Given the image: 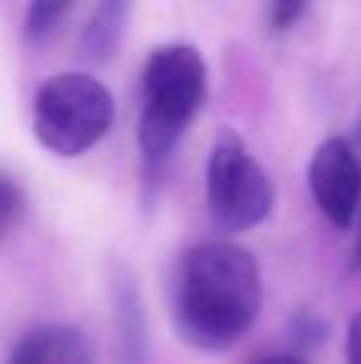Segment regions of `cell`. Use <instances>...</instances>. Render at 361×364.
<instances>
[{
  "label": "cell",
  "mask_w": 361,
  "mask_h": 364,
  "mask_svg": "<svg viewBox=\"0 0 361 364\" xmlns=\"http://www.w3.org/2000/svg\"><path fill=\"white\" fill-rule=\"evenodd\" d=\"M262 307L256 259L234 243H202L185 256L176 291V333L202 352L234 346Z\"/></svg>",
  "instance_id": "1"
},
{
  "label": "cell",
  "mask_w": 361,
  "mask_h": 364,
  "mask_svg": "<svg viewBox=\"0 0 361 364\" xmlns=\"http://www.w3.org/2000/svg\"><path fill=\"white\" fill-rule=\"evenodd\" d=\"M205 100V61L192 45H163L144 68V112L138 141L144 157L163 160Z\"/></svg>",
  "instance_id": "2"
},
{
  "label": "cell",
  "mask_w": 361,
  "mask_h": 364,
  "mask_svg": "<svg viewBox=\"0 0 361 364\" xmlns=\"http://www.w3.org/2000/svg\"><path fill=\"white\" fill-rule=\"evenodd\" d=\"M112 125V93L96 77L58 74L36 93L32 132L45 151L77 157Z\"/></svg>",
  "instance_id": "3"
},
{
  "label": "cell",
  "mask_w": 361,
  "mask_h": 364,
  "mask_svg": "<svg viewBox=\"0 0 361 364\" xmlns=\"http://www.w3.org/2000/svg\"><path fill=\"white\" fill-rule=\"evenodd\" d=\"M275 188L269 173L249 157L234 128H221L208 157V211L221 230L240 233L266 220Z\"/></svg>",
  "instance_id": "4"
},
{
  "label": "cell",
  "mask_w": 361,
  "mask_h": 364,
  "mask_svg": "<svg viewBox=\"0 0 361 364\" xmlns=\"http://www.w3.org/2000/svg\"><path fill=\"white\" fill-rule=\"evenodd\" d=\"M307 182L317 208L333 227H352L361 208V160L345 138H330L317 147L307 170Z\"/></svg>",
  "instance_id": "5"
},
{
  "label": "cell",
  "mask_w": 361,
  "mask_h": 364,
  "mask_svg": "<svg viewBox=\"0 0 361 364\" xmlns=\"http://www.w3.org/2000/svg\"><path fill=\"white\" fill-rule=\"evenodd\" d=\"M10 364H93V352L80 329L38 326L19 339Z\"/></svg>",
  "instance_id": "6"
},
{
  "label": "cell",
  "mask_w": 361,
  "mask_h": 364,
  "mask_svg": "<svg viewBox=\"0 0 361 364\" xmlns=\"http://www.w3.org/2000/svg\"><path fill=\"white\" fill-rule=\"evenodd\" d=\"M125 13L128 6L119 4V0H109V4H99L90 16L87 29H83L80 48L90 61H109L115 55L122 42V29H125Z\"/></svg>",
  "instance_id": "7"
},
{
  "label": "cell",
  "mask_w": 361,
  "mask_h": 364,
  "mask_svg": "<svg viewBox=\"0 0 361 364\" xmlns=\"http://www.w3.org/2000/svg\"><path fill=\"white\" fill-rule=\"evenodd\" d=\"M119 314H122V361L141 364V358H144V323H141V307L134 301V284H125L119 291Z\"/></svg>",
  "instance_id": "8"
},
{
  "label": "cell",
  "mask_w": 361,
  "mask_h": 364,
  "mask_svg": "<svg viewBox=\"0 0 361 364\" xmlns=\"http://www.w3.org/2000/svg\"><path fill=\"white\" fill-rule=\"evenodd\" d=\"M68 13L64 0H42V4H32L26 10V38L29 42H45V38L55 32L58 19Z\"/></svg>",
  "instance_id": "9"
},
{
  "label": "cell",
  "mask_w": 361,
  "mask_h": 364,
  "mask_svg": "<svg viewBox=\"0 0 361 364\" xmlns=\"http://www.w3.org/2000/svg\"><path fill=\"white\" fill-rule=\"evenodd\" d=\"M19 208H23V195L6 176H0V237L13 227V220L19 218Z\"/></svg>",
  "instance_id": "10"
},
{
  "label": "cell",
  "mask_w": 361,
  "mask_h": 364,
  "mask_svg": "<svg viewBox=\"0 0 361 364\" xmlns=\"http://www.w3.org/2000/svg\"><path fill=\"white\" fill-rule=\"evenodd\" d=\"M304 13V4H275V10H272V29H291L294 26V19Z\"/></svg>",
  "instance_id": "11"
},
{
  "label": "cell",
  "mask_w": 361,
  "mask_h": 364,
  "mask_svg": "<svg viewBox=\"0 0 361 364\" xmlns=\"http://www.w3.org/2000/svg\"><path fill=\"white\" fill-rule=\"evenodd\" d=\"M345 364H361V314L352 316L349 339H345Z\"/></svg>",
  "instance_id": "12"
},
{
  "label": "cell",
  "mask_w": 361,
  "mask_h": 364,
  "mask_svg": "<svg viewBox=\"0 0 361 364\" xmlns=\"http://www.w3.org/2000/svg\"><path fill=\"white\" fill-rule=\"evenodd\" d=\"M256 364H304V358H298V355H266Z\"/></svg>",
  "instance_id": "13"
},
{
  "label": "cell",
  "mask_w": 361,
  "mask_h": 364,
  "mask_svg": "<svg viewBox=\"0 0 361 364\" xmlns=\"http://www.w3.org/2000/svg\"><path fill=\"white\" fill-rule=\"evenodd\" d=\"M355 265L361 269V218H358V240H355Z\"/></svg>",
  "instance_id": "14"
}]
</instances>
